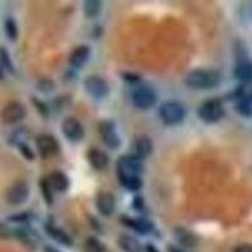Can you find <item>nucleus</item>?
I'll use <instances>...</instances> for the list:
<instances>
[{
    "instance_id": "f257e3e1",
    "label": "nucleus",
    "mask_w": 252,
    "mask_h": 252,
    "mask_svg": "<svg viewBox=\"0 0 252 252\" xmlns=\"http://www.w3.org/2000/svg\"><path fill=\"white\" fill-rule=\"evenodd\" d=\"M118 177L121 186L129 190H138L141 187V160L134 155H124L116 163Z\"/></svg>"
},
{
    "instance_id": "f03ea898",
    "label": "nucleus",
    "mask_w": 252,
    "mask_h": 252,
    "mask_svg": "<svg viewBox=\"0 0 252 252\" xmlns=\"http://www.w3.org/2000/svg\"><path fill=\"white\" fill-rule=\"evenodd\" d=\"M186 85L190 89L209 90L220 85V73L212 69H194L186 76Z\"/></svg>"
},
{
    "instance_id": "7ed1b4c3",
    "label": "nucleus",
    "mask_w": 252,
    "mask_h": 252,
    "mask_svg": "<svg viewBox=\"0 0 252 252\" xmlns=\"http://www.w3.org/2000/svg\"><path fill=\"white\" fill-rule=\"evenodd\" d=\"M159 116L166 125H177V124H181L186 118V110L182 103L169 101L161 105L159 109Z\"/></svg>"
},
{
    "instance_id": "20e7f679",
    "label": "nucleus",
    "mask_w": 252,
    "mask_h": 252,
    "mask_svg": "<svg viewBox=\"0 0 252 252\" xmlns=\"http://www.w3.org/2000/svg\"><path fill=\"white\" fill-rule=\"evenodd\" d=\"M198 115L202 121L207 124H215L223 118L224 109L220 100H208L202 103Z\"/></svg>"
},
{
    "instance_id": "39448f33",
    "label": "nucleus",
    "mask_w": 252,
    "mask_h": 252,
    "mask_svg": "<svg viewBox=\"0 0 252 252\" xmlns=\"http://www.w3.org/2000/svg\"><path fill=\"white\" fill-rule=\"evenodd\" d=\"M29 197V187L27 182L18 181L9 187L5 193L6 202L12 206H20L26 203Z\"/></svg>"
},
{
    "instance_id": "423d86ee",
    "label": "nucleus",
    "mask_w": 252,
    "mask_h": 252,
    "mask_svg": "<svg viewBox=\"0 0 252 252\" xmlns=\"http://www.w3.org/2000/svg\"><path fill=\"white\" fill-rule=\"evenodd\" d=\"M26 115L27 109L23 103L13 101V102H9L4 107L1 114H0V118H1L3 123L6 124V125H14V124L23 120L26 118Z\"/></svg>"
},
{
    "instance_id": "0eeeda50",
    "label": "nucleus",
    "mask_w": 252,
    "mask_h": 252,
    "mask_svg": "<svg viewBox=\"0 0 252 252\" xmlns=\"http://www.w3.org/2000/svg\"><path fill=\"white\" fill-rule=\"evenodd\" d=\"M132 102L139 109L148 110L157 102V94L149 87H140L132 92Z\"/></svg>"
},
{
    "instance_id": "6e6552de",
    "label": "nucleus",
    "mask_w": 252,
    "mask_h": 252,
    "mask_svg": "<svg viewBox=\"0 0 252 252\" xmlns=\"http://www.w3.org/2000/svg\"><path fill=\"white\" fill-rule=\"evenodd\" d=\"M35 144H37L40 157L44 159L55 157L60 153V144H58L57 139L53 138L52 135H40L35 140Z\"/></svg>"
},
{
    "instance_id": "1a4fd4ad",
    "label": "nucleus",
    "mask_w": 252,
    "mask_h": 252,
    "mask_svg": "<svg viewBox=\"0 0 252 252\" xmlns=\"http://www.w3.org/2000/svg\"><path fill=\"white\" fill-rule=\"evenodd\" d=\"M85 89L87 94L94 98H102L109 94V85L98 76H90L85 80Z\"/></svg>"
},
{
    "instance_id": "9d476101",
    "label": "nucleus",
    "mask_w": 252,
    "mask_h": 252,
    "mask_svg": "<svg viewBox=\"0 0 252 252\" xmlns=\"http://www.w3.org/2000/svg\"><path fill=\"white\" fill-rule=\"evenodd\" d=\"M62 132L68 140L73 141V143H77V141L82 140L83 135H85L83 126L75 118H67L66 120H63Z\"/></svg>"
},
{
    "instance_id": "9b49d317",
    "label": "nucleus",
    "mask_w": 252,
    "mask_h": 252,
    "mask_svg": "<svg viewBox=\"0 0 252 252\" xmlns=\"http://www.w3.org/2000/svg\"><path fill=\"white\" fill-rule=\"evenodd\" d=\"M100 135L103 143L106 144L109 148H111V149H118L119 146H120V138H119L118 132H116L114 124L110 123V121L101 123Z\"/></svg>"
},
{
    "instance_id": "f8f14e48",
    "label": "nucleus",
    "mask_w": 252,
    "mask_h": 252,
    "mask_svg": "<svg viewBox=\"0 0 252 252\" xmlns=\"http://www.w3.org/2000/svg\"><path fill=\"white\" fill-rule=\"evenodd\" d=\"M96 207L101 216L109 217L115 211V198L111 193L101 192L96 198Z\"/></svg>"
},
{
    "instance_id": "ddd939ff",
    "label": "nucleus",
    "mask_w": 252,
    "mask_h": 252,
    "mask_svg": "<svg viewBox=\"0 0 252 252\" xmlns=\"http://www.w3.org/2000/svg\"><path fill=\"white\" fill-rule=\"evenodd\" d=\"M132 152H134V157L139 158V159H145L146 157H149L153 152V143L148 136H139L135 139L132 143Z\"/></svg>"
},
{
    "instance_id": "4468645a",
    "label": "nucleus",
    "mask_w": 252,
    "mask_h": 252,
    "mask_svg": "<svg viewBox=\"0 0 252 252\" xmlns=\"http://www.w3.org/2000/svg\"><path fill=\"white\" fill-rule=\"evenodd\" d=\"M87 159H89L90 164H91L92 168L97 170L105 169L107 165H109V157L105 152L97 149V148H92L87 153Z\"/></svg>"
},
{
    "instance_id": "2eb2a0df",
    "label": "nucleus",
    "mask_w": 252,
    "mask_h": 252,
    "mask_svg": "<svg viewBox=\"0 0 252 252\" xmlns=\"http://www.w3.org/2000/svg\"><path fill=\"white\" fill-rule=\"evenodd\" d=\"M47 182L55 192H66L69 187V181L67 175L62 172H53L47 177Z\"/></svg>"
},
{
    "instance_id": "dca6fc26",
    "label": "nucleus",
    "mask_w": 252,
    "mask_h": 252,
    "mask_svg": "<svg viewBox=\"0 0 252 252\" xmlns=\"http://www.w3.org/2000/svg\"><path fill=\"white\" fill-rule=\"evenodd\" d=\"M90 55H91V51H90V48L87 46L77 47V48L73 49V51L71 52V55H69V64L73 67L83 66V64L89 61Z\"/></svg>"
},
{
    "instance_id": "f3484780",
    "label": "nucleus",
    "mask_w": 252,
    "mask_h": 252,
    "mask_svg": "<svg viewBox=\"0 0 252 252\" xmlns=\"http://www.w3.org/2000/svg\"><path fill=\"white\" fill-rule=\"evenodd\" d=\"M119 246L125 252H141L143 250V246L136 238L127 235H124L119 238Z\"/></svg>"
},
{
    "instance_id": "a211bd4d",
    "label": "nucleus",
    "mask_w": 252,
    "mask_h": 252,
    "mask_svg": "<svg viewBox=\"0 0 252 252\" xmlns=\"http://www.w3.org/2000/svg\"><path fill=\"white\" fill-rule=\"evenodd\" d=\"M123 222L125 224H127L129 227H131L132 229H135L136 232L139 233H148L152 231L153 226L149 220H132V218H123Z\"/></svg>"
},
{
    "instance_id": "6ab92c4d",
    "label": "nucleus",
    "mask_w": 252,
    "mask_h": 252,
    "mask_svg": "<svg viewBox=\"0 0 252 252\" xmlns=\"http://www.w3.org/2000/svg\"><path fill=\"white\" fill-rule=\"evenodd\" d=\"M235 75L242 82H252V63L241 62L235 69Z\"/></svg>"
},
{
    "instance_id": "aec40b11",
    "label": "nucleus",
    "mask_w": 252,
    "mask_h": 252,
    "mask_svg": "<svg viewBox=\"0 0 252 252\" xmlns=\"http://www.w3.org/2000/svg\"><path fill=\"white\" fill-rule=\"evenodd\" d=\"M46 229H47V232H48V235L51 236L53 240L57 241L58 244L64 245V246H71L72 245L71 237H69L66 232H63L62 229L53 226H47Z\"/></svg>"
},
{
    "instance_id": "412c9836",
    "label": "nucleus",
    "mask_w": 252,
    "mask_h": 252,
    "mask_svg": "<svg viewBox=\"0 0 252 252\" xmlns=\"http://www.w3.org/2000/svg\"><path fill=\"white\" fill-rule=\"evenodd\" d=\"M174 233L177 236V240L181 242L182 246L193 247L197 245V237L193 233L189 232V231H187V229L177 228Z\"/></svg>"
},
{
    "instance_id": "4be33fe9",
    "label": "nucleus",
    "mask_w": 252,
    "mask_h": 252,
    "mask_svg": "<svg viewBox=\"0 0 252 252\" xmlns=\"http://www.w3.org/2000/svg\"><path fill=\"white\" fill-rule=\"evenodd\" d=\"M101 10V3L97 0H87L83 3V12L89 18L96 17Z\"/></svg>"
},
{
    "instance_id": "5701e85b",
    "label": "nucleus",
    "mask_w": 252,
    "mask_h": 252,
    "mask_svg": "<svg viewBox=\"0 0 252 252\" xmlns=\"http://www.w3.org/2000/svg\"><path fill=\"white\" fill-rule=\"evenodd\" d=\"M4 31L9 40H15L18 38V27L13 18H6L4 23Z\"/></svg>"
},
{
    "instance_id": "b1692460",
    "label": "nucleus",
    "mask_w": 252,
    "mask_h": 252,
    "mask_svg": "<svg viewBox=\"0 0 252 252\" xmlns=\"http://www.w3.org/2000/svg\"><path fill=\"white\" fill-rule=\"evenodd\" d=\"M83 251L85 252H105V246L101 244L97 238L90 237L87 238L83 246Z\"/></svg>"
},
{
    "instance_id": "393cba45",
    "label": "nucleus",
    "mask_w": 252,
    "mask_h": 252,
    "mask_svg": "<svg viewBox=\"0 0 252 252\" xmlns=\"http://www.w3.org/2000/svg\"><path fill=\"white\" fill-rule=\"evenodd\" d=\"M237 111L244 116H252V100L249 97H241L237 102Z\"/></svg>"
},
{
    "instance_id": "a878e982",
    "label": "nucleus",
    "mask_w": 252,
    "mask_h": 252,
    "mask_svg": "<svg viewBox=\"0 0 252 252\" xmlns=\"http://www.w3.org/2000/svg\"><path fill=\"white\" fill-rule=\"evenodd\" d=\"M40 190H42V194H43L44 199L48 204L53 203V190H52L51 186L47 182V178L40 181Z\"/></svg>"
},
{
    "instance_id": "bb28decb",
    "label": "nucleus",
    "mask_w": 252,
    "mask_h": 252,
    "mask_svg": "<svg viewBox=\"0 0 252 252\" xmlns=\"http://www.w3.org/2000/svg\"><path fill=\"white\" fill-rule=\"evenodd\" d=\"M0 60H1L4 67H5L8 71H10V72L14 71V67H13V63H12V61H10V57H9L8 52L3 48L0 49Z\"/></svg>"
},
{
    "instance_id": "cd10ccee",
    "label": "nucleus",
    "mask_w": 252,
    "mask_h": 252,
    "mask_svg": "<svg viewBox=\"0 0 252 252\" xmlns=\"http://www.w3.org/2000/svg\"><path fill=\"white\" fill-rule=\"evenodd\" d=\"M19 150H20V153L23 154V157H26L27 159H29V160L34 159V154H33V152L29 149V146L26 145V144L20 143L19 144Z\"/></svg>"
},
{
    "instance_id": "c85d7f7f",
    "label": "nucleus",
    "mask_w": 252,
    "mask_h": 252,
    "mask_svg": "<svg viewBox=\"0 0 252 252\" xmlns=\"http://www.w3.org/2000/svg\"><path fill=\"white\" fill-rule=\"evenodd\" d=\"M10 236H12V231L5 224L0 222V238H9Z\"/></svg>"
},
{
    "instance_id": "c756f323",
    "label": "nucleus",
    "mask_w": 252,
    "mask_h": 252,
    "mask_svg": "<svg viewBox=\"0 0 252 252\" xmlns=\"http://www.w3.org/2000/svg\"><path fill=\"white\" fill-rule=\"evenodd\" d=\"M233 252H252V245L250 244L240 245V246L236 247Z\"/></svg>"
},
{
    "instance_id": "7c9ffc66",
    "label": "nucleus",
    "mask_w": 252,
    "mask_h": 252,
    "mask_svg": "<svg viewBox=\"0 0 252 252\" xmlns=\"http://www.w3.org/2000/svg\"><path fill=\"white\" fill-rule=\"evenodd\" d=\"M27 213H22V215H17V216H12V217H9V220H13V222H23V220H27Z\"/></svg>"
},
{
    "instance_id": "2f4dec72",
    "label": "nucleus",
    "mask_w": 252,
    "mask_h": 252,
    "mask_svg": "<svg viewBox=\"0 0 252 252\" xmlns=\"http://www.w3.org/2000/svg\"><path fill=\"white\" fill-rule=\"evenodd\" d=\"M4 72H5V67H4L1 60H0V80H3L4 78Z\"/></svg>"
},
{
    "instance_id": "473e14b6",
    "label": "nucleus",
    "mask_w": 252,
    "mask_h": 252,
    "mask_svg": "<svg viewBox=\"0 0 252 252\" xmlns=\"http://www.w3.org/2000/svg\"><path fill=\"white\" fill-rule=\"evenodd\" d=\"M46 252H60V251H57V250H55V249H52V247L47 246L46 247Z\"/></svg>"
},
{
    "instance_id": "72a5a7b5",
    "label": "nucleus",
    "mask_w": 252,
    "mask_h": 252,
    "mask_svg": "<svg viewBox=\"0 0 252 252\" xmlns=\"http://www.w3.org/2000/svg\"><path fill=\"white\" fill-rule=\"evenodd\" d=\"M148 252H158V251L152 246V245H149V246H148Z\"/></svg>"
}]
</instances>
